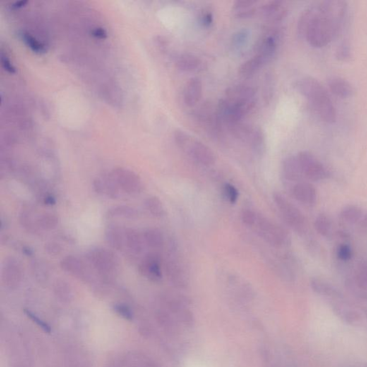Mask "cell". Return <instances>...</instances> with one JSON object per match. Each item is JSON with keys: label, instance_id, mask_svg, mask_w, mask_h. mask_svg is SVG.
Wrapping results in <instances>:
<instances>
[{"label": "cell", "instance_id": "cell-1", "mask_svg": "<svg viewBox=\"0 0 367 367\" xmlns=\"http://www.w3.org/2000/svg\"><path fill=\"white\" fill-rule=\"evenodd\" d=\"M346 12L345 1L317 2L302 13L298 22V34L313 47H324L339 34Z\"/></svg>", "mask_w": 367, "mask_h": 367}, {"label": "cell", "instance_id": "cell-2", "mask_svg": "<svg viewBox=\"0 0 367 367\" xmlns=\"http://www.w3.org/2000/svg\"><path fill=\"white\" fill-rule=\"evenodd\" d=\"M295 87L308 101L319 119L327 123L336 121L337 112L332 99L318 80L312 77H304L296 82Z\"/></svg>", "mask_w": 367, "mask_h": 367}, {"label": "cell", "instance_id": "cell-3", "mask_svg": "<svg viewBox=\"0 0 367 367\" xmlns=\"http://www.w3.org/2000/svg\"><path fill=\"white\" fill-rule=\"evenodd\" d=\"M175 143L182 152L202 165L211 166L216 162L213 151L181 129L174 132Z\"/></svg>", "mask_w": 367, "mask_h": 367}, {"label": "cell", "instance_id": "cell-4", "mask_svg": "<svg viewBox=\"0 0 367 367\" xmlns=\"http://www.w3.org/2000/svg\"><path fill=\"white\" fill-rule=\"evenodd\" d=\"M87 258L93 268L106 280H111L118 275L121 264L117 255L104 248H94L87 253Z\"/></svg>", "mask_w": 367, "mask_h": 367}, {"label": "cell", "instance_id": "cell-5", "mask_svg": "<svg viewBox=\"0 0 367 367\" xmlns=\"http://www.w3.org/2000/svg\"><path fill=\"white\" fill-rule=\"evenodd\" d=\"M273 200L284 220L290 227L298 234L306 233V219L301 211L281 193H274Z\"/></svg>", "mask_w": 367, "mask_h": 367}, {"label": "cell", "instance_id": "cell-6", "mask_svg": "<svg viewBox=\"0 0 367 367\" xmlns=\"http://www.w3.org/2000/svg\"><path fill=\"white\" fill-rule=\"evenodd\" d=\"M255 225L260 236L274 246H286L291 243L289 235L284 228L264 216L257 214Z\"/></svg>", "mask_w": 367, "mask_h": 367}, {"label": "cell", "instance_id": "cell-7", "mask_svg": "<svg viewBox=\"0 0 367 367\" xmlns=\"http://www.w3.org/2000/svg\"><path fill=\"white\" fill-rule=\"evenodd\" d=\"M296 157L306 179L312 181H320L328 176L325 166L313 154L303 151L299 152Z\"/></svg>", "mask_w": 367, "mask_h": 367}, {"label": "cell", "instance_id": "cell-8", "mask_svg": "<svg viewBox=\"0 0 367 367\" xmlns=\"http://www.w3.org/2000/svg\"><path fill=\"white\" fill-rule=\"evenodd\" d=\"M118 186L128 195L140 193L143 189V183L138 174L124 168H116L111 172Z\"/></svg>", "mask_w": 367, "mask_h": 367}, {"label": "cell", "instance_id": "cell-9", "mask_svg": "<svg viewBox=\"0 0 367 367\" xmlns=\"http://www.w3.org/2000/svg\"><path fill=\"white\" fill-rule=\"evenodd\" d=\"M162 263V258L159 254L147 253L139 265V272L152 282H160L163 279Z\"/></svg>", "mask_w": 367, "mask_h": 367}, {"label": "cell", "instance_id": "cell-10", "mask_svg": "<svg viewBox=\"0 0 367 367\" xmlns=\"http://www.w3.org/2000/svg\"><path fill=\"white\" fill-rule=\"evenodd\" d=\"M23 268L18 259L8 257L3 261L2 267V281L8 287H17L21 283L23 277Z\"/></svg>", "mask_w": 367, "mask_h": 367}, {"label": "cell", "instance_id": "cell-11", "mask_svg": "<svg viewBox=\"0 0 367 367\" xmlns=\"http://www.w3.org/2000/svg\"><path fill=\"white\" fill-rule=\"evenodd\" d=\"M93 187L98 195H104L114 200L120 197L121 189L111 173L97 176L93 181Z\"/></svg>", "mask_w": 367, "mask_h": 367}, {"label": "cell", "instance_id": "cell-12", "mask_svg": "<svg viewBox=\"0 0 367 367\" xmlns=\"http://www.w3.org/2000/svg\"><path fill=\"white\" fill-rule=\"evenodd\" d=\"M292 195L297 201L308 207L314 206L318 199L316 189L312 183L306 181L296 183L292 188Z\"/></svg>", "mask_w": 367, "mask_h": 367}, {"label": "cell", "instance_id": "cell-13", "mask_svg": "<svg viewBox=\"0 0 367 367\" xmlns=\"http://www.w3.org/2000/svg\"><path fill=\"white\" fill-rule=\"evenodd\" d=\"M61 267L65 272L82 280H87L90 276L85 264L73 255H68L62 259Z\"/></svg>", "mask_w": 367, "mask_h": 367}, {"label": "cell", "instance_id": "cell-14", "mask_svg": "<svg viewBox=\"0 0 367 367\" xmlns=\"http://www.w3.org/2000/svg\"><path fill=\"white\" fill-rule=\"evenodd\" d=\"M280 36V31L271 30L262 38L261 42L259 44L258 54L260 55L266 63L270 61L275 56Z\"/></svg>", "mask_w": 367, "mask_h": 367}, {"label": "cell", "instance_id": "cell-15", "mask_svg": "<svg viewBox=\"0 0 367 367\" xmlns=\"http://www.w3.org/2000/svg\"><path fill=\"white\" fill-rule=\"evenodd\" d=\"M256 90L248 85H236L226 90V100L231 104L255 100Z\"/></svg>", "mask_w": 367, "mask_h": 367}, {"label": "cell", "instance_id": "cell-16", "mask_svg": "<svg viewBox=\"0 0 367 367\" xmlns=\"http://www.w3.org/2000/svg\"><path fill=\"white\" fill-rule=\"evenodd\" d=\"M260 11L265 18L274 23L282 21L287 14L282 1L268 2L260 7Z\"/></svg>", "mask_w": 367, "mask_h": 367}, {"label": "cell", "instance_id": "cell-17", "mask_svg": "<svg viewBox=\"0 0 367 367\" xmlns=\"http://www.w3.org/2000/svg\"><path fill=\"white\" fill-rule=\"evenodd\" d=\"M202 95V83L198 78H193L189 80L185 93L183 101L188 107H194L201 99Z\"/></svg>", "mask_w": 367, "mask_h": 367}, {"label": "cell", "instance_id": "cell-18", "mask_svg": "<svg viewBox=\"0 0 367 367\" xmlns=\"http://www.w3.org/2000/svg\"><path fill=\"white\" fill-rule=\"evenodd\" d=\"M282 170L284 177L290 181H301L304 177L296 156H291L284 159Z\"/></svg>", "mask_w": 367, "mask_h": 367}, {"label": "cell", "instance_id": "cell-19", "mask_svg": "<svg viewBox=\"0 0 367 367\" xmlns=\"http://www.w3.org/2000/svg\"><path fill=\"white\" fill-rule=\"evenodd\" d=\"M328 85L330 91L341 99H347L354 94V89L352 85L341 77H332L329 79Z\"/></svg>", "mask_w": 367, "mask_h": 367}, {"label": "cell", "instance_id": "cell-20", "mask_svg": "<svg viewBox=\"0 0 367 367\" xmlns=\"http://www.w3.org/2000/svg\"><path fill=\"white\" fill-rule=\"evenodd\" d=\"M342 298L332 302V307L335 314L346 323L354 324L359 322L360 316L358 312L348 306L344 302L341 301Z\"/></svg>", "mask_w": 367, "mask_h": 367}, {"label": "cell", "instance_id": "cell-21", "mask_svg": "<svg viewBox=\"0 0 367 367\" xmlns=\"http://www.w3.org/2000/svg\"><path fill=\"white\" fill-rule=\"evenodd\" d=\"M106 241L113 249L122 250L125 244V229L116 224H109L105 230Z\"/></svg>", "mask_w": 367, "mask_h": 367}, {"label": "cell", "instance_id": "cell-22", "mask_svg": "<svg viewBox=\"0 0 367 367\" xmlns=\"http://www.w3.org/2000/svg\"><path fill=\"white\" fill-rule=\"evenodd\" d=\"M310 286L315 293L320 295V296L336 298V299L343 298L342 294L335 286L323 279H318V278L312 279L310 281Z\"/></svg>", "mask_w": 367, "mask_h": 367}, {"label": "cell", "instance_id": "cell-23", "mask_svg": "<svg viewBox=\"0 0 367 367\" xmlns=\"http://www.w3.org/2000/svg\"><path fill=\"white\" fill-rule=\"evenodd\" d=\"M204 65L201 59L191 54L180 55L176 60L178 69L189 73L201 71L204 69Z\"/></svg>", "mask_w": 367, "mask_h": 367}, {"label": "cell", "instance_id": "cell-24", "mask_svg": "<svg viewBox=\"0 0 367 367\" xmlns=\"http://www.w3.org/2000/svg\"><path fill=\"white\" fill-rule=\"evenodd\" d=\"M125 244L131 253L140 255L143 251L145 244L143 234L133 228L125 229Z\"/></svg>", "mask_w": 367, "mask_h": 367}, {"label": "cell", "instance_id": "cell-25", "mask_svg": "<svg viewBox=\"0 0 367 367\" xmlns=\"http://www.w3.org/2000/svg\"><path fill=\"white\" fill-rule=\"evenodd\" d=\"M166 273L173 284L178 287H183L187 285V276L185 270L178 262H168L166 265Z\"/></svg>", "mask_w": 367, "mask_h": 367}, {"label": "cell", "instance_id": "cell-26", "mask_svg": "<svg viewBox=\"0 0 367 367\" xmlns=\"http://www.w3.org/2000/svg\"><path fill=\"white\" fill-rule=\"evenodd\" d=\"M265 63L266 62L265 60L260 55L257 54L256 56L243 63L240 66L238 73L244 78H249L256 73Z\"/></svg>", "mask_w": 367, "mask_h": 367}, {"label": "cell", "instance_id": "cell-27", "mask_svg": "<svg viewBox=\"0 0 367 367\" xmlns=\"http://www.w3.org/2000/svg\"><path fill=\"white\" fill-rule=\"evenodd\" d=\"M247 142L250 144L255 153L261 155L265 150V135L260 126H253Z\"/></svg>", "mask_w": 367, "mask_h": 367}, {"label": "cell", "instance_id": "cell-28", "mask_svg": "<svg viewBox=\"0 0 367 367\" xmlns=\"http://www.w3.org/2000/svg\"><path fill=\"white\" fill-rule=\"evenodd\" d=\"M145 244L152 249L162 248L164 243V236L162 231L157 228H149L143 233Z\"/></svg>", "mask_w": 367, "mask_h": 367}, {"label": "cell", "instance_id": "cell-29", "mask_svg": "<svg viewBox=\"0 0 367 367\" xmlns=\"http://www.w3.org/2000/svg\"><path fill=\"white\" fill-rule=\"evenodd\" d=\"M106 216L109 218L135 219L138 217V212L130 206H115L109 209Z\"/></svg>", "mask_w": 367, "mask_h": 367}, {"label": "cell", "instance_id": "cell-30", "mask_svg": "<svg viewBox=\"0 0 367 367\" xmlns=\"http://www.w3.org/2000/svg\"><path fill=\"white\" fill-rule=\"evenodd\" d=\"M340 216L344 222L348 224H354L362 219L363 211L358 206L347 205L341 211Z\"/></svg>", "mask_w": 367, "mask_h": 367}, {"label": "cell", "instance_id": "cell-31", "mask_svg": "<svg viewBox=\"0 0 367 367\" xmlns=\"http://www.w3.org/2000/svg\"><path fill=\"white\" fill-rule=\"evenodd\" d=\"M314 227L316 232L324 238H330L332 235V220L328 215L324 213L319 214L315 219Z\"/></svg>", "mask_w": 367, "mask_h": 367}, {"label": "cell", "instance_id": "cell-32", "mask_svg": "<svg viewBox=\"0 0 367 367\" xmlns=\"http://www.w3.org/2000/svg\"><path fill=\"white\" fill-rule=\"evenodd\" d=\"M360 291L367 294V262H360L355 270L354 282Z\"/></svg>", "mask_w": 367, "mask_h": 367}, {"label": "cell", "instance_id": "cell-33", "mask_svg": "<svg viewBox=\"0 0 367 367\" xmlns=\"http://www.w3.org/2000/svg\"><path fill=\"white\" fill-rule=\"evenodd\" d=\"M275 91V78L271 72H267L264 77L262 84V97L265 104H269L272 101Z\"/></svg>", "mask_w": 367, "mask_h": 367}, {"label": "cell", "instance_id": "cell-34", "mask_svg": "<svg viewBox=\"0 0 367 367\" xmlns=\"http://www.w3.org/2000/svg\"><path fill=\"white\" fill-rule=\"evenodd\" d=\"M146 209L154 217H163L165 214L164 205L159 197L151 196L147 197L145 201Z\"/></svg>", "mask_w": 367, "mask_h": 367}, {"label": "cell", "instance_id": "cell-35", "mask_svg": "<svg viewBox=\"0 0 367 367\" xmlns=\"http://www.w3.org/2000/svg\"><path fill=\"white\" fill-rule=\"evenodd\" d=\"M59 223V218L53 213H44L37 217V225L39 229L43 231H52L56 229Z\"/></svg>", "mask_w": 367, "mask_h": 367}, {"label": "cell", "instance_id": "cell-36", "mask_svg": "<svg viewBox=\"0 0 367 367\" xmlns=\"http://www.w3.org/2000/svg\"><path fill=\"white\" fill-rule=\"evenodd\" d=\"M19 219H20V222L22 227L27 232L35 233L38 231L37 217L36 219L34 218L30 212L22 211L20 214Z\"/></svg>", "mask_w": 367, "mask_h": 367}, {"label": "cell", "instance_id": "cell-37", "mask_svg": "<svg viewBox=\"0 0 367 367\" xmlns=\"http://www.w3.org/2000/svg\"><path fill=\"white\" fill-rule=\"evenodd\" d=\"M31 270L34 277L39 281H44L49 279V271L45 265L39 260H34L31 262Z\"/></svg>", "mask_w": 367, "mask_h": 367}, {"label": "cell", "instance_id": "cell-38", "mask_svg": "<svg viewBox=\"0 0 367 367\" xmlns=\"http://www.w3.org/2000/svg\"><path fill=\"white\" fill-rule=\"evenodd\" d=\"M249 36V31L246 29H242V30L238 31L233 35L232 45L237 49H241L248 42Z\"/></svg>", "mask_w": 367, "mask_h": 367}, {"label": "cell", "instance_id": "cell-39", "mask_svg": "<svg viewBox=\"0 0 367 367\" xmlns=\"http://www.w3.org/2000/svg\"><path fill=\"white\" fill-rule=\"evenodd\" d=\"M337 257L341 261H350L353 257L352 248L346 243H341L337 247Z\"/></svg>", "mask_w": 367, "mask_h": 367}, {"label": "cell", "instance_id": "cell-40", "mask_svg": "<svg viewBox=\"0 0 367 367\" xmlns=\"http://www.w3.org/2000/svg\"><path fill=\"white\" fill-rule=\"evenodd\" d=\"M22 39L30 48L34 52L37 53H42L45 52V48L43 44L39 43L37 39L34 38L30 34L22 33Z\"/></svg>", "mask_w": 367, "mask_h": 367}, {"label": "cell", "instance_id": "cell-41", "mask_svg": "<svg viewBox=\"0 0 367 367\" xmlns=\"http://www.w3.org/2000/svg\"><path fill=\"white\" fill-rule=\"evenodd\" d=\"M223 193L230 203L236 204L238 201L239 192L234 185L229 183H225L223 188Z\"/></svg>", "mask_w": 367, "mask_h": 367}, {"label": "cell", "instance_id": "cell-42", "mask_svg": "<svg viewBox=\"0 0 367 367\" xmlns=\"http://www.w3.org/2000/svg\"><path fill=\"white\" fill-rule=\"evenodd\" d=\"M54 289L58 296L61 298L68 297L71 293L70 285L66 281H56L54 285Z\"/></svg>", "mask_w": 367, "mask_h": 367}, {"label": "cell", "instance_id": "cell-43", "mask_svg": "<svg viewBox=\"0 0 367 367\" xmlns=\"http://www.w3.org/2000/svg\"><path fill=\"white\" fill-rule=\"evenodd\" d=\"M44 250L50 255L56 256V255H60L62 253L63 248L59 243L54 241H50L44 245Z\"/></svg>", "mask_w": 367, "mask_h": 367}, {"label": "cell", "instance_id": "cell-44", "mask_svg": "<svg viewBox=\"0 0 367 367\" xmlns=\"http://www.w3.org/2000/svg\"><path fill=\"white\" fill-rule=\"evenodd\" d=\"M256 3L257 2L253 1V0H238V1L235 2L234 5H233V11L236 13L240 10L253 8V7H255Z\"/></svg>", "mask_w": 367, "mask_h": 367}, {"label": "cell", "instance_id": "cell-45", "mask_svg": "<svg viewBox=\"0 0 367 367\" xmlns=\"http://www.w3.org/2000/svg\"><path fill=\"white\" fill-rule=\"evenodd\" d=\"M257 214L250 210H243L242 213V220L248 226H254L256 221Z\"/></svg>", "mask_w": 367, "mask_h": 367}, {"label": "cell", "instance_id": "cell-46", "mask_svg": "<svg viewBox=\"0 0 367 367\" xmlns=\"http://www.w3.org/2000/svg\"><path fill=\"white\" fill-rule=\"evenodd\" d=\"M25 313H26L27 316H28L30 319H32V320H33V322H35L38 327H40L41 329H43L44 332L47 333L51 332V327H50L49 326L45 323V322L38 318L37 315L30 311V310H25Z\"/></svg>", "mask_w": 367, "mask_h": 367}, {"label": "cell", "instance_id": "cell-47", "mask_svg": "<svg viewBox=\"0 0 367 367\" xmlns=\"http://www.w3.org/2000/svg\"><path fill=\"white\" fill-rule=\"evenodd\" d=\"M114 309L117 312L118 314L121 315L128 320H131L133 318V313H132L131 309L126 305L117 304L114 306Z\"/></svg>", "mask_w": 367, "mask_h": 367}, {"label": "cell", "instance_id": "cell-48", "mask_svg": "<svg viewBox=\"0 0 367 367\" xmlns=\"http://www.w3.org/2000/svg\"><path fill=\"white\" fill-rule=\"evenodd\" d=\"M257 13V8L255 7L248 8L240 11L236 12V17L238 19H248L253 18Z\"/></svg>", "mask_w": 367, "mask_h": 367}, {"label": "cell", "instance_id": "cell-49", "mask_svg": "<svg viewBox=\"0 0 367 367\" xmlns=\"http://www.w3.org/2000/svg\"><path fill=\"white\" fill-rule=\"evenodd\" d=\"M200 22L202 25L205 27H209L212 25L213 22V15L210 11H206L204 10L200 16Z\"/></svg>", "mask_w": 367, "mask_h": 367}, {"label": "cell", "instance_id": "cell-50", "mask_svg": "<svg viewBox=\"0 0 367 367\" xmlns=\"http://www.w3.org/2000/svg\"><path fill=\"white\" fill-rule=\"evenodd\" d=\"M42 202L44 205L47 206H53L56 204V197L51 194H45L42 198Z\"/></svg>", "mask_w": 367, "mask_h": 367}, {"label": "cell", "instance_id": "cell-51", "mask_svg": "<svg viewBox=\"0 0 367 367\" xmlns=\"http://www.w3.org/2000/svg\"><path fill=\"white\" fill-rule=\"evenodd\" d=\"M2 62H3V66L5 67V69L8 70V71H9L10 73H15L16 70H15V68H14L13 65L10 63V62L8 58L4 57V56H3V58H2Z\"/></svg>", "mask_w": 367, "mask_h": 367}, {"label": "cell", "instance_id": "cell-52", "mask_svg": "<svg viewBox=\"0 0 367 367\" xmlns=\"http://www.w3.org/2000/svg\"><path fill=\"white\" fill-rule=\"evenodd\" d=\"M21 251L22 254L27 257H32L34 255V250L32 248H31L30 246L27 245H24L21 248Z\"/></svg>", "mask_w": 367, "mask_h": 367}, {"label": "cell", "instance_id": "cell-53", "mask_svg": "<svg viewBox=\"0 0 367 367\" xmlns=\"http://www.w3.org/2000/svg\"><path fill=\"white\" fill-rule=\"evenodd\" d=\"M94 35L99 37V38H105L106 37V32L102 28H97L94 31Z\"/></svg>", "mask_w": 367, "mask_h": 367}, {"label": "cell", "instance_id": "cell-54", "mask_svg": "<svg viewBox=\"0 0 367 367\" xmlns=\"http://www.w3.org/2000/svg\"><path fill=\"white\" fill-rule=\"evenodd\" d=\"M361 225H362L363 232L367 236V213L365 214L362 219H361Z\"/></svg>", "mask_w": 367, "mask_h": 367}, {"label": "cell", "instance_id": "cell-55", "mask_svg": "<svg viewBox=\"0 0 367 367\" xmlns=\"http://www.w3.org/2000/svg\"><path fill=\"white\" fill-rule=\"evenodd\" d=\"M27 1H20L17 3L16 4L14 5L15 8H20V7L23 6L24 5L26 4Z\"/></svg>", "mask_w": 367, "mask_h": 367}, {"label": "cell", "instance_id": "cell-56", "mask_svg": "<svg viewBox=\"0 0 367 367\" xmlns=\"http://www.w3.org/2000/svg\"><path fill=\"white\" fill-rule=\"evenodd\" d=\"M358 367H367V363H361V364L358 365Z\"/></svg>", "mask_w": 367, "mask_h": 367}]
</instances>
